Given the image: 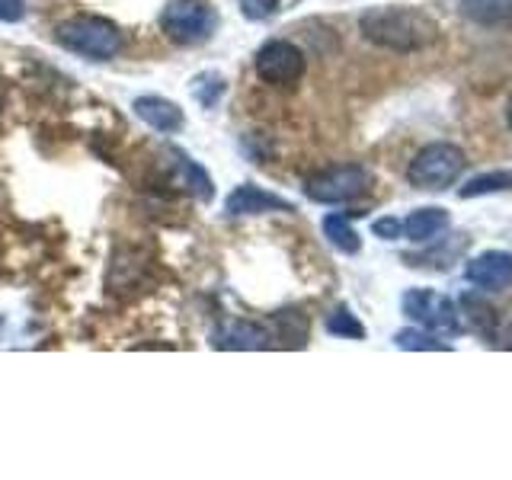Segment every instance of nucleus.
Listing matches in <instances>:
<instances>
[{"instance_id": "nucleus-1", "label": "nucleus", "mask_w": 512, "mask_h": 480, "mask_svg": "<svg viewBox=\"0 0 512 480\" xmlns=\"http://www.w3.org/2000/svg\"><path fill=\"white\" fill-rule=\"evenodd\" d=\"M362 36L388 52H423V48L439 42V26L429 13L416 7H375L365 10L359 20Z\"/></svg>"}, {"instance_id": "nucleus-2", "label": "nucleus", "mask_w": 512, "mask_h": 480, "mask_svg": "<svg viewBox=\"0 0 512 480\" xmlns=\"http://www.w3.org/2000/svg\"><path fill=\"white\" fill-rule=\"evenodd\" d=\"M58 42L84 58L109 61L119 55L122 32H119V26L103 20V16H74V20L58 26Z\"/></svg>"}, {"instance_id": "nucleus-3", "label": "nucleus", "mask_w": 512, "mask_h": 480, "mask_svg": "<svg viewBox=\"0 0 512 480\" xmlns=\"http://www.w3.org/2000/svg\"><path fill=\"white\" fill-rule=\"evenodd\" d=\"M468 167V157H464L461 148L455 144H426V148L410 160L407 167V180L416 189H426V192H439L452 186L461 170Z\"/></svg>"}, {"instance_id": "nucleus-4", "label": "nucleus", "mask_w": 512, "mask_h": 480, "mask_svg": "<svg viewBox=\"0 0 512 480\" xmlns=\"http://www.w3.org/2000/svg\"><path fill=\"white\" fill-rule=\"evenodd\" d=\"M368 186H372V173L359 164H343L308 176L304 180V196L320 205H340L365 196Z\"/></svg>"}, {"instance_id": "nucleus-5", "label": "nucleus", "mask_w": 512, "mask_h": 480, "mask_svg": "<svg viewBox=\"0 0 512 480\" xmlns=\"http://www.w3.org/2000/svg\"><path fill=\"white\" fill-rule=\"evenodd\" d=\"M164 32L180 45H202L215 36L218 13L205 0H173V4L160 16Z\"/></svg>"}, {"instance_id": "nucleus-6", "label": "nucleus", "mask_w": 512, "mask_h": 480, "mask_svg": "<svg viewBox=\"0 0 512 480\" xmlns=\"http://www.w3.org/2000/svg\"><path fill=\"white\" fill-rule=\"evenodd\" d=\"M400 304H404V314L413 324H420L423 330L436 336H455L461 330L458 308L448 295L429 292V288H410V292L400 298Z\"/></svg>"}, {"instance_id": "nucleus-7", "label": "nucleus", "mask_w": 512, "mask_h": 480, "mask_svg": "<svg viewBox=\"0 0 512 480\" xmlns=\"http://www.w3.org/2000/svg\"><path fill=\"white\" fill-rule=\"evenodd\" d=\"M256 74L272 87H292L304 74V52L285 39H272L256 52Z\"/></svg>"}, {"instance_id": "nucleus-8", "label": "nucleus", "mask_w": 512, "mask_h": 480, "mask_svg": "<svg viewBox=\"0 0 512 480\" xmlns=\"http://www.w3.org/2000/svg\"><path fill=\"white\" fill-rule=\"evenodd\" d=\"M471 285H477L480 292H503L512 285V253L506 250H487L474 256L464 269Z\"/></svg>"}, {"instance_id": "nucleus-9", "label": "nucleus", "mask_w": 512, "mask_h": 480, "mask_svg": "<svg viewBox=\"0 0 512 480\" xmlns=\"http://www.w3.org/2000/svg\"><path fill=\"white\" fill-rule=\"evenodd\" d=\"M292 202L282 199V196H272V192L260 189V186H237L228 202H224V212L240 218V215H266V212H292Z\"/></svg>"}, {"instance_id": "nucleus-10", "label": "nucleus", "mask_w": 512, "mask_h": 480, "mask_svg": "<svg viewBox=\"0 0 512 480\" xmlns=\"http://www.w3.org/2000/svg\"><path fill=\"white\" fill-rule=\"evenodd\" d=\"M135 112L138 116L148 122L151 128H157V132H164V135H173V132H180L183 128V109L164 100V96H138L135 100Z\"/></svg>"}, {"instance_id": "nucleus-11", "label": "nucleus", "mask_w": 512, "mask_h": 480, "mask_svg": "<svg viewBox=\"0 0 512 480\" xmlns=\"http://www.w3.org/2000/svg\"><path fill=\"white\" fill-rule=\"evenodd\" d=\"M218 349H266L269 346V333L260 324H250V320H234L215 336Z\"/></svg>"}, {"instance_id": "nucleus-12", "label": "nucleus", "mask_w": 512, "mask_h": 480, "mask_svg": "<svg viewBox=\"0 0 512 480\" xmlns=\"http://www.w3.org/2000/svg\"><path fill=\"white\" fill-rule=\"evenodd\" d=\"M458 10L477 26H512V0H461Z\"/></svg>"}, {"instance_id": "nucleus-13", "label": "nucleus", "mask_w": 512, "mask_h": 480, "mask_svg": "<svg viewBox=\"0 0 512 480\" xmlns=\"http://www.w3.org/2000/svg\"><path fill=\"white\" fill-rule=\"evenodd\" d=\"M400 228H404L407 240L423 244V240H432L448 228V212L445 208H420V212H413L404 224H400Z\"/></svg>"}, {"instance_id": "nucleus-14", "label": "nucleus", "mask_w": 512, "mask_h": 480, "mask_svg": "<svg viewBox=\"0 0 512 480\" xmlns=\"http://www.w3.org/2000/svg\"><path fill=\"white\" fill-rule=\"evenodd\" d=\"M461 314H464V320H468V327L471 330H477L480 336H490V330H493V324H496V308H490L487 304V298H477V295H464L461 298Z\"/></svg>"}, {"instance_id": "nucleus-15", "label": "nucleus", "mask_w": 512, "mask_h": 480, "mask_svg": "<svg viewBox=\"0 0 512 480\" xmlns=\"http://www.w3.org/2000/svg\"><path fill=\"white\" fill-rule=\"evenodd\" d=\"M512 189V170H490V173H480L474 180H468L458 196L461 199H474V196H487V192H506Z\"/></svg>"}, {"instance_id": "nucleus-16", "label": "nucleus", "mask_w": 512, "mask_h": 480, "mask_svg": "<svg viewBox=\"0 0 512 480\" xmlns=\"http://www.w3.org/2000/svg\"><path fill=\"white\" fill-rule=\"evenodd\" d=\"M272 324H276V336L285 346H304V340H308V317L301 311H279L272 317Z\"/></svg>"}, {"instance_id": "nucleus-17", "label": "nucleus", "mask_w": 512, "mask_h": 480, "mask_svg": "<svg viewBox=\"0 0 512 480\" xmlns=\"http://www.w3.org/2000/svg\"><path fill=\"white\" fill-rule=\"evenodd\" d=\"M324 234H327L330 244H333L336 250H343V253H359V250H362L359 234L352 231V224H349L343 215H327V218H324Z\"/></svg>"}, {"instance_id": "nucleus-18", "label": "nucleus", "mask_w": 512, "mask_h": 480, "mask_svg": "<svg viewBox=\"0 0 512 480\" xmlns=\"http://www.w3.org/2000/svg\"><path fill=\"white\" fill-rule=\"evenodd\" d=\"M394 343H397V349H416V352H442V349H448V343L436 340V333H429V330H400L394 336Z\"/></svg>"}, {"instance_id": "nucleus-19", "label": "nucleus", "mask_w": 512, "mask_h": 480, "mask_svg": "<svg viewBox=\"0 0 512 480\" xmlns=\"http://www.w3.org/2000/svg\"><path fill=\"white\" fill-rule=\"evenodd\" d=\"M327 330L333 336H346V340H365V327L359 324V317L352 311H346V308H336L327 317Z\"/></svg>"}, {"instance_id": "nucleus-20", "label": "nucleus", "mask_w": 512, "mask_h": 480, "mask_svg": "<svg viewBox=\"0 0 512 480\" xmlns=\"http://www.w3.org/2000/svg\"><path fill=\"white\" fill-rule=\"evenodd\" d=\"M192 93H196V100H199L205 109H212V106L218 103V96L224 93V80H221V74H215V71L199 74L196 80H192Z\"/></svg>"}, {"instance_id": "nucleus-21", "label": "nucleus", "mask_w": 512, "mask_h": 480, "mask_svg": "<svg viewBox=\"0 0 512 480\" xmlns=\"http://www.w3.org/2000/svg\"><path fill=\"white\" fill-rule=\"evenodd\" d=\"M487 340L496 349H512V311L509 314H496V324H493Z\"/></svg>"}, {"instance_id": "nucleus-22", "label": "nucleus", "mask_w": 512, "mask_h": 480, "mask_svg": "<svg viewBox=\"0 0 512 480\" xmlns=\"http://www.w3.org/2000/svg\"><path fill=\"white\" fill-rule=\"evenodd\" d=\"M237 4L247 20H266L279 10V0H237Z\"/></svg>"}, {"instance_id": "nucleus-23", "label": "nucleus", "mask_w": 512, "mask_h": 480, "mask_svg": "<svg viewBox=\"0 0 512 480\" xmlns=\"http://www.w3.org/2000/svg\"><path fill=\"white\" fill-rule=\"evenodd\" d=\"M23 13H26V4H23V0H0V20H4V23L23 20Z\"/></svg>"}, {"instance_id": "nucleus-24", "label": "nucleus", "mask_w": 512, "mask_h": 480, "mask_svg": "<svg viewBox=\"0 0 512 480\" xmlns=\"http://www.w3.org/2000/svg\"><path fill=\"white\" fill-rule=\"evenodd\" d=\"M375 234L384 240H397L400 234H404V228H400L397 218H381V221H375Z\"/></svg>"}, {"instance_id": "nucleus-25", "label": "nucleus", "mask_w": 512, "mask_h": 480, "mask_svg": "<svg viewBox=\"0 0 512 480\" xmlns=\"http://www.w3.org/2000/svg\"><path fill=\"white\" fill-rule=\"evenodd\" d=\"M4 103H7V87L0 84V109H4Z\"/></svg>"}, {"instance_id": "nucleus-26", "label": "nucleus", "mask_w": 512, "mask_h": 480, "mask_svg": "<svg viewBox=\"0 0 512 480\" xmlns=\"http://www.w3.org/2000/svg\"><path fill=\"white\" fill-rule=\"evenodd\" d=\"M506 122H509V132H512V100H509V106H506Z\"/></svg>"}, {"instance_id": "nucleus-27", "label": "nucleus", "mask_w": 512, "mask_h": 480, "mask_svg": "<svg viewBox=\"0 0 512 480\" xmlns=\"http://www.w3.org/2000/svg\"><path fill=\"white\" fill-rule=\"evenodd\" d=\"M0 327H4V320H0Z\"/></svg>"}]
</instances>
